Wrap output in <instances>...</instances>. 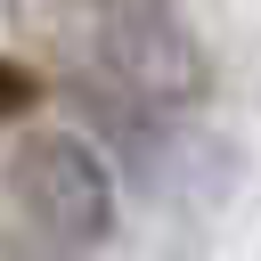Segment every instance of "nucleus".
<instances>
[{
	"mask_svg": "<svg viewBox=\"0 0 261 261\" xmlns=\"http://www.w3.org/2000/svg\"><path fill=\"white\" fill-rule=\"evenodd\" d=\"M0 188H8L16 220L41 245H57V253H98L114 237V212H122L114 171L98 163V147L73 139V130H49V122H24L8 139Z\"/></svg>",
	"mask_w": 261,
	"mask_h": 261,
	"instance_id": "1",
	"label": "nucleus"
},
{
	"mask_svg": "<svg viewBox=\"0 0 261 261\" xmlns=\"http://www.w3.org/2000/svg\"><path fill=\"white\" fill-rule=\"evenodd\" d=\"M0 261H82V253H57V245H41L33 228H8V237H0Z\"/></svg>",
	"mask_w": 261,
	"mask_h": 261,
	"instance_id": "3",
	"label": "nucleus"
},
{
	"mask_svg": "<svg viewBox=\"0 0 261 261\" xmlns=\"http://www.w3.org/2000/svg\"><path fill=\"white\" fill-rule=\"evenodd\" d=\"M0 106H24V73H8V57H0Z\"/></svg>",
	"mask_w": 261,
	"mask_h": 261,
	"instance_id": "4",
	"label": "nucleus"
},
{
	"mask_svg": "<svg viewBox=\"0 0 261 261\" xmlns=\"http://www.w3.org/2000/svg\"><path fill=\"white\" fill-rule=\"evenodd\" d=\"M98 57L106 73L147 106H196L204 98V41L171 0H98Z\"/></svg>",
	"mask_w": 261,
	"mask_h": 261,
	"instance_id": "2",
	"label": "nucleus"
}]
</instances>
